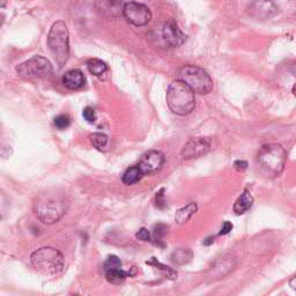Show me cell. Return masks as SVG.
Instances as JSON below:
<instances>
[{"label": "cell", "mask_w": 296, "mask_h": 296, "mask_svg": "<svg viewBox=\"0 0 296 296\" xmlns=\"http://www.w3.org/2000/svg\"><path fill=\"white\" fill-rule=\"evenodd\" d=\"M257 163L270 176H278L282 172L286 163V150L279 144H267L259 149Z\"/></svg>", "instance_id": "5b68a950"}, {"label": "cell", "mask_w": 296, "mask_h": 296, "mask_svg": "<svg viewBox=\"0 0 296 296\" xmlns=\"http://www.w3.org/2000/svg\"><path fill=\"white\" fill-rule=\"evenodd\" d=\"M119 267H122V261L117 256H109L108 259L105 261V264H103V270H105V272L115 269H119Z\"/></svg>", "instance_id": "603a6c76"}, {"label": "cell", "mask_w": 296, "mask_h": 296, "mask_svg": "<svg viewBox=\"0 0 296 296\" xmlns=\"http://www.w3.org/2000/svg\"><path fill=\"white\" fill-rule=\"evenodd\" d=\"M165 161L166 157L162 152H160V150H148L141 157L138 167L144 172V175L155 174V172L162 169Z\"/></svg>", "instance_id": "8fae6325"}, {"label": "cell", "mask_w": 296, "mask_h": 296, "mask_svg": "<svg viewBox=\"0 0 296 296\" xmlns=\"http://www.w3.org/2000/svg\"><path fill=\"white\" fill-rule=\"evenodd\" d=\"M278 12L273 0H254L250 6V13L258 19H270Z\"/></svg>", "instance_id": "4fadbf2b"}, {"label": "cell", "mask_w": 296, "mask_h": 296, "mask_svg": "<svg viewBox=\"0 0 296 296\" xmlns=\"http://www.w3.org/2000/svg\"><path fill=\"white\" fill-rule=\"evenodd\" d=\"M232 229H233V225H232V223L229 222V221H226L222 225V228H221V231H220L219 235H227L229 232H232Z\"/></svg>", "instance_id": "f1b7e54d"}, {"label": "cell", "mask_w": 296, "mask_h": 296, "mask_svg": "<svg viewBox=\"0 0 296 296\" xmlns=\"http://www.w3.org/2000/svg\"><path fill=\"white\" fill-rule=\"evenodd\" d=\"M106 278L108 280L109 282L112 283H119L122 281H124L125 279L127 278L128 275H133L131 272H127V271L122 270V267H119V269H115L111 271H106Z\"/></svg>", "instance_id": "44dd1931"}, {"label": "cell", "mask_w": 296, "mask_h": 296, "mask_svg": "<svg viewBox=\"0 0 296 296\" xmlns=\"http://www.w3.org/2000/svg\"><path fill=\"white\" fill-rule=\"evenodd\" d=\"M212 143H211L210 138L200 137V138H192L184 145L183 149H182V157L184 160L197 159L206 154L211 149Z\"/></svg>", "instance_id": "9c48e42d"}, {"label": "cell", "mask_w": 296, "mask_h": 296, "mask_svg": "<svg viewBox=\"0 0 296 296\" xmlns=\"http://www.w3.org/2000/svg\"><path fill=\"white\" fill-rule=\"evenodd\" d=\"M86 83V78L83 72L80 70H70L67 71L63 77V84L65 85L66 88L72 90L80 89L85 86Z\"/></svg>", "instance_id": "5bb4252c"}, {"label": "cell", "mask_w": 296, "mask_h": 296, "mask_svg": "<svg viewBox=\"0 0 296 296\" xmlns=\"http://www.w3.org/2000/svg\"><path fill=\"white\" fill-rule=\"evenodd\" d=\"M197 210L198 206L196 203H190L185 207H183V209L178 210L175 214L176 222H177L178 225H184V223H187L189 220L193 216V214L197 212Z\"/></svg>", "instance_id": "e0dca14e"}, {"label": "cell", "mask_w": 296, "mask_h": 296, "mask_svg": "<svg viewBox=\"0 0 296 296\" xmlns=\"http://www.w3.org/2000/svg\"><path fill=\"white\" fill-rule=\"evenodd\" d=\"M31 265L39 272L46 275H55L64 269V256L55 248H41L30 256Z\"/></svg>", "instance_id": "277c9868"}, {"label": "cell", "mask_w": 296, "mask_h": 296, "mask_svg": "<svg viewBox=\"0 0 296 296\" xmlns=\"http://www.w3.org/2000/svg\"><path fill=\"white\" fill-rule=\"evenodd\" d=\"M254 204V198L250 194L249 191H244L243 193L238 197V199L236 200V203L234 205V212L238 215L241 214H244L247 211L251 209Z\"/></svg>", "instance_id": "2e32d148"}, {"label": "cell", "mask_w": 296, "mask_h": 296, "mask_svg": "<svg viewBox=\"0 0 296 296\" xmlns=\"http://www.w3.org/2000/svg\"><path fill=\"white\" fill-rule=\"evenodd\" d=\"M83 116L88 123H94L96 121L95 110H94L92 106H87V108H85L84 112H83Z\"/></svg>", "instance_id": "484cf974"}, {"label": "cell", "mask_w": 296, "mask_h": 296, "mask_svg": "<svg viewBox=\"0 0 296 296\" xmlns=\"http://www.w3.org/2000/svg\"><path fill=\"white\" fill-rule=\"evenodd\" d=\"M144 172L141 171V169L138 166H133L131 168H128L125 174L123 175V183L127 185H132L138 183L141 178H143Z\"/></svg>", "instance_id": "ac0fdd59"}, {"label": "cell", "mask_w": 296, "mask_h": 296, "mask_svg": "<svg viewBox=\"0 0 296 296\" xmlns=\"http://www.w3.org/2000/svg\"><path fill=\"white\" fill-rule=\"evenodd\" d=\"M178 80L198 94H209L213 89V80L204 68L194 65H185L178 72Z\"/></svg>", "instance_id": "8992f818"}, {"label": "cell", "mask_w": 296, "mask_h": 296, "mask_svg": "<svg viewBox=\"0 0 296 296\" xmlns=\"http://www.w3.org/2000/svg\"><path fill=\"white\" fill-rule=\"evenodd\" d=\"M161 36L163 42L170 46V48L181 46L187 41V36L182 33V30L178 28L177 22L174 19H170L169 21H167L162 24Z\"/></svg>", "instance_id": "30bf717a"}, {"label": "cell", "mask_w": 296, "mask_h": 296, "mask_svg": "<svg viewBox=\"0 0 296 296\" xmlns=\"http://www.w3.org/2000/svg\"><path fill=\"white\" fill-rule=\"evenodd\" d=\"M167 231H168V227H166L165 225H157L155 227V231H154V234H155V238L157 241H160L167 234Z\"/></svg>", "instance_id": "4316f807"}, {"label": "cell", "mask_w": 296, "mask_h": 296, "mask_svg": "<svg viewBox=\"0 0 296 296\" xmlns=\"http://www.w3.org/2000/svg\"><path fill=\"white\" fill-rule=\"evenodd\" d=\"M192 256L190 249H177L171 254V261L176 265H184L192 259Z\"/></svg>", "instance_id": "d6986e66"}, {"label": "cell", "mask_w": 296, "mask_h": 296, "mask_svg": "<svg viewBox=\"0 0 296 296\" xmlns=\"http://www.w3.org/2000/svg\"><path fill=\"white\" fill-rule=\"evenodd\" d=\"M96 8L101 13L111 17L123 14V6L118 0H97Z\"/></svg>", "instance_id": "9a60e30c"}, {"label": "cell", "mask_w": 296, "mask_h": 296, "mask_svg": "<svg viewBox=\"0 0 296 296\" xmlns=\"http://www.w3.org/2000/svg\"><path fill=\"white\" fill-rule=\"evenodd\" d=\"M147 264H149V265H154L155 267H157V269H160L162 272H165L170 279H175L176 275H177V273H176L175 271H172L168 266H165V265H162V264H160L159 261H156L155 258H152V261H147Z\"/></svg>", "instance_id": "d4e9b609"}, {"label": "cell", "mask_w": 296, "mask_h": 296, "mask_svg": "<svg viewBox=\"0 0 296 296\" xmlns=\"http://www.w3.org/2000/svg\"><path fill=\"white\" fill-rule=\"evenodd\" d=\"M236 265V260L234 257L232 256H226L221 258V259L216 260L213 264V266L211 267L207 272V276L212 280H216L231 273Z\"/></svg>", "instance_id": "7c38bea8"}, {"label": "cell", "mask_w": 296, "mask_h": 296, "mask_svg": "<svg viewBox=\"0 0 296 296\" xmlns=\"http://www.w3.org/2000/svg\"><path fill=\"white\" fill-rule=\"evenodd\" d=\"M167 103L172 112L179 116L189 115L196 106V95L183 81L176 80L170 84L167 92Z\"/></svg>", "instance_id": "7a4b0ae2"}, {"label": "cell", "mask_w": 296, "mask_h": 296, "mask_svg": "<svg viewBox=\"0 0 296 296\" xmlns=\"http://www.w3.org/2000/svg\"><path fill=\"white\" fill-rule=\"evenodd\" d=\"M52 65L49 59L42 56H34L17 66L19 75L26 79H41L52 73Z\"/></svg>", "instance_id": "52a82bcc"}, {"label": "cell", "mask_w": 296, "mask_h": 296, "mask_svg": "<svg viewBox=\"0 0 296 296\" xmlns=\"http://www.w3.org/2000/svg\"><path fill=\"white\" fill-rule=\"evenodd\" d=\"M65 22L57 21L52 24L48 35V45L59 68L67 62L70 56V39Z\"/></svg>", "instance_id": "3957f363"}, {"label": "cell", "mask_w": 296, "mask_h": 296, "mask_svg": "<svg viewBox=\"0 0 296 296\" xmlns=\"http://www.w3.org/2000/svg\"><path fill=\"white\" fill-rule=\"evenodd\" d=\"M212 240H214L213 237L207 238V240H205V241H204V244H205V245H210V244H212L213 242H214V241H212Z\"/></svg>", "instance_id": "1f68e13d"}, {"label": "cell", "mask_w": 296, "mask_h": 296, "mask_svg": "<svg viewBox=\"0 0 296 296\" xmlns=\"http://www.w3.org/2000/svg\"><path fill=\"white\" fill-rule=\"evenodd\" d=\"M53 124L59 130H65V128H67L71 125V119L67 115H59L55 118Z\"/></svg>", "instance_id": "cb8c5ba5"}, {"label": "cell", "mask_w": 296, "mask_h": 296, "mask_svg": "<svg viewBox=\"0 0 296 296\" xmlns=\"http://www.w3.org/2000/svg\"><path fill=\"white\" fill-rule=\"evenodd\" d=\"M234 167L236 170H238V171H244V170L248 168V163L245 161H236L234 163Z\"/></svg>", "instance_id": "4dcf8cb0"}, {"label": "cell", "mask_w": 296, "mask_h": 296, "mask_svg": "<svg viewBox=\"0 0 296 296\" xmlns=\"http://www.w3.org/2000/svg\"><path fill=\"white\" fill-rule=\"evenodd\" d=\"M89 139L90 143L93 144V146L97 148V149H103V148L106 147V145L109 143V138L106 137V134L99 133V132H95V133L90 134Z\"/></svg>", "instance_id": "7402d4cb"}, {"label": "cell", "mask_w": 296, "mask_h": 296, "mask_svg": "<svg viewBox=\"0 0 296 296\" xmlns=\"http://www.w3.org/2000/svg\"><path fill=\"white\" fill-rule=\"evenodd\" d=\"M135 237L139 238L140 241H144V242L150 241V234H149V232H148V229H146V228L139 229V232L135 234Z\"/></svg>", "instance_id": "83f0119b"}, {"label": "cell", "mask_w": 296, "mask_h": 296, "mask_svg": "<svg viewBox=\"0 0 296 296\" xmlns=\"http://www.w3.org/2000/svg\"><path fill=\"white\" fill-rule=\"evenodd\" d=\"M68 203L63 194L44 193L37 198L34 211L43 223L51 225L62 219L67 211Z\"/></svg>", "instance_id": "6da1fadb"}, {"label": "cell", "mask_w": 296, "mask_h": 296, "mask_svg": "<svg viewBox=\"0 0 296 296\" xmlns=\"http://www.w3.org/2000/svg\"><path fill=\"white\" fill-rule=\"evenodd\" d=\"M87 67L90 73L95 75V77H101V75L105 74L106 72L108 71V65L103 61L97 58L89 59V61L87 62Z\"/></svg>", "instance_id": "ffe728a7"}, {"label": "cell", "mask_w": 296, "mask_h": 296, "mask_svg": "<svg viewBox=\"0 0 296 296\" xmlns=\"http://www.w3.org/2000/svg\"><path fill=\"white\" fill-rule=\"evenodd\" d=\"M123 15L135 27H144L152 20V13L146 5L130 1L123 5Z\"/></svg>", "instance_id": "ba28073f"}, {"label": "cell", "mask_w": 296, "mask_h": 296, "mask_svg": "<svg viewBox=\"0 0 296 296\" xmlns=\"http://www.w3.org/2000/svg\"><path fill=\"white\" fill-rule=\"evenodd\" d=\"M163 191H165V190L162 189V190L160 191L159 193H156V206L160 207V209H162V207L165 206V204H166L165 200H163V194H162Z\"/></svg>", "instance_id": "f546056e"}]
</instances>
